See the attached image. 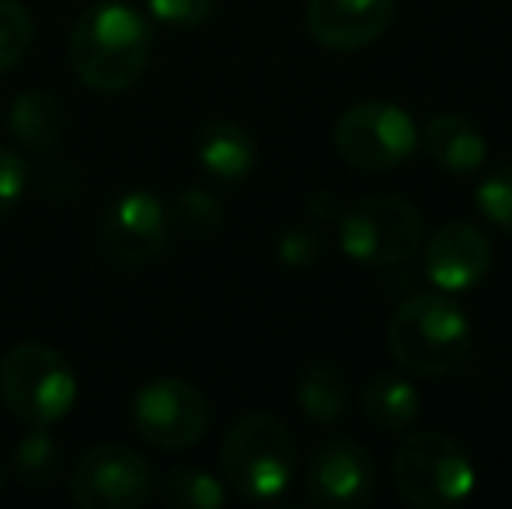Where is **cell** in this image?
Wrapping results in <instances>:
<instances>
[{"label":"cell","mask_w":512,"mask_h":509,"mask_svg":"<svg viewBox=\"0 0 512 509\" xmlns=\"http://www.w3.org/2000/svg\"><path fill=\"white\" fill-rule=\"evenodd\" d=\"M366 422L384 433H405L418 419V391L401 374H373L359 394Z\"/></svg>","instance_id":"17"},{"label":"cell","mask_w":512,"mask_h":509,"mask_svg":"<svg viewBox=\"0 0 512 509\" xmlns=\"http://www.w3.org/2000/svg\"><path fill=\"white\" fill-rule=\"evenodd\" d=\"M171 241V213L161 196L147 189L122 192L98 220V248L112 265L140 269L154 262Z\"/></svg>","instance_id":"9"},{"label":"cell","mask_w":512,"mask_h":509,"mask_svg":"<svg viewBox=\"0 0 512 509\" xmlns=\"http://www.w3.org/2000/svg\"><path fill=\"white\" fill-rule=\"evenodd\" d=\"M171 231L182 234H213L223 224V206L209 189H185L168 206Z\"/></svg>","instance_id":"21"},{"label":"cell","mask_w":512,"mask_h":509,"mask_svg":"<svg viewBox=\"0 0 512 509\" xmlns=\"http://www.w3.org/2000/svg\"><path fill=\"white\" fill-rule=\"evenodd\" d=\"M391 482L401 503L415 509H446L471 496L478 485V468L464 443L439 429H418L394 450Z\"/></svg>","instance_id":"4"},{"label":"cell","mask_w":512,"mask_h":509,"mask_svg":"<svg viewBox=\"0 0 512 509\" xmlns=\"http://www.w3.org/2000/svg\"><path fill=\"white\" fill-rule=\"evenodd\" d=\"M223 482L244 503H272L297 475V440L276 415H241L223 436Z\"/></svg>","instance_id":"3"},{"label":"cell","mask_w":512,"mask_h":509,"mask_svg":"<svg viewBox=\"0 0 512 509\" xmlns=\"http://www.w3.org/2000/svg\"><path fill=\"white\" fill-rule=\"evenodd\" d=\"M394 0H307V32L335 53H356L394 21Z\"/></svg>","instance_id":"13"},{"label":"cell","mask_w":512,"mask_h":509,"mask_svg":"<svg viewBox=\"0 0 512 509\" xmlns=\"http://www.w3.org/2000/svg\"><path fill=\"white\" fill-rule=\"evenodd\" d=\"M307 213L317 220V224H335V220L342 217V206H338L335 192H310Z\"/></svg>","instance_id":"28"},{"label":"cell","mask_w":512,"mask_h":509,"mask_svg":"<svg viewBox=\"0 0 512 509\" xmlns=\"http://www.w3.org/2000/svg\"><path fill=\"white\" fill-rule=\"evenodd\" d=\"M0 489H4V468H0Z\"/></svg>","instance_id":"29"},{"label":"cell","mask_w":512,"mask_h":509,"mask_svg":"<svg viewBox=\"0 0 512 509\" xmlns=\"http://www.w3.org/2000/svg\"><path fill=\"white\" fill-rule=\"evenodd\" d=\"M28 185H32V171H28L25 154H18L11 147H0V220L18 210Z\"/></svg>","instance_id":"25"},{"label":"cell","mask_w":512,"mask_h":509,"mask_svg":"<svg viewBox=\"0 0 512 509\" xmlns=\"http://www.w3.org/2000/svg\"><path fill=\"white\" fill-rule=\"evenodd\" d=\"M35 39V21L21 0H0V74L14 70L28 56Z\"/></svg>","instance_id":"22"},{"label":"cell","mask_w":512,"mask_h":509,"mask_svg":"<svg viewBox=\"0 0 512 509\" xmlns=\"http://www.w3.org/2000/svg\"><path fill=\"white\" fill-rule=\"evenodd\" d=\"M425 245V276L443 293L474 290L492 269V241L474 224H443L436 227Z\"/></svg>","instance_id":"12"},{"label":"cell","mask_w":512,"mask_h":509,"mask_svg":"<svg viewBox=\"0 0 512 509\" xmlns=\"http://www.w3.org/2000/svg\"><path fill=\"white\" fill-rule=\"evenodd\" d=\"M418 147H425L429 161L443 168L446 175H478L488 161V143L478 123L460 112H439L418 133Z\"/></svg>","instance_id":"14"},{"label":"cell","mask_w":512,"mask_h":509,"mask_svg":"<svg viewBox=\"0 0 512 509\" xmlns=\"http://www.w3.org/2000/svg\"><path fill=\"white\" fill-rule=\"evenodd\" d=\"M335 147L345 164L366 175L394 171L418 150V129L394 102H356L338 116Z\"/></svg>","instance_id":"7"},{"label":"cell","mask_w":512,"mask_h":509,"mask_svg":"<svg viewBox=\"0 0 512 509\" xmlns=\"http://www.w3.org/2000/svg\"><path fill=\"white\" fill-rule=\"evenodd\" d=\"M161 499L171 509H216L227 503V489L203 468H175L161 482Z\"/></svg>","instance_id":"20"},{"label":"cell","mask_w":512,"mask_h":509,"mask_svg":"<svg viewBox=\"0 0 512 509\" xmlns=\"http://www.w3.org/2000/svg\"><path fill=\"white\" fill-rule=\"evenodd\" d=\"M77 374L56 349L18 342L0 360V401L25 426H56L77 405Z\"/></svg>","instance_id":"5"},{"label":"cell","mask_w":512,"mask_h":509,"mask_svg":"<svg viewBox=\"0 0 512 509\" xmlns=\"http://www.w3.org/2000/svg\"><path fill=\"white\" fill-rule=\"evenodd\" d=\"M133 429L157 450H189L209 429V401L199 387L178 377H154L136 387L129 405Z\"/></svg>","instance_id":"8"},{"label":"cell","mask_w":512,"mask_h":509,"mask_svg":"<svg viewBox=\"0 0 512 509\" xmlns=\"http://www.w3.org/2000/svg\"><path fill=\"white\" fill-rule=\"evenodd\" d=\"M70 496L81 509H136L154 496V471L133 447L98 443L77 461Z\"/></svg>","instance_id":"10"},{"label":"cell","mask_w":512,"mask_h":509,"mask_svg":"<svg viewBox=\"0 0 512 509\" xmlns=\"http://www.w3.org/2000/svg\"><path fill=\"white\" fill-rule=\"evenodd\" d=\"M35 185H39V192L49 199V203H70V199L77 196V175L74 168H56V164H49V168H42L39 175H35Z\"/></svg>","instance_id":"27"},{"label":"cell","mask_w":512,"mask_h":509,"mask_svg":"<svg viewBox=\"0 0 512 509\" xmlns=\"http://www.w3.org/2000/svg\"><path fill=\"white\" fill-rule=\"evenodd\" d=\"M196 161L220 182H244L258 164V143L241 123L213 119L196 136Z\"/></svg>","instance_id":"15"},{"label":"cell","mask_w":512,"mask_h":509,"mask_svg":"<svg viewBox=\"0 0 512 509\" xmlns=\"http://www.w3.org/2000/svg\"><path fill=\"white\" fill-rule=\"evenodd\" d=\"M216 0H147L154 21L168 28H199L213 14Z\"/></svg>","instance_id":"26"},{"label":"cell","mask_w":512,"mask_h":509,"mask_svg":"<svg viewBox=\"0 0 512 509\" xmlns=\"http://www.w3.org/2000/svg\"><path fill=\"white\" fill-rule=\"evenodd\" d=\"M387 342L398 367L411 377H443L464 363L471 349V321L446 293H415L394 311Z\"/></svg>","instance_id":"2"},{"label":"cell","mask_w":512,"mask_h":509,"mask_svg":"<svg viewBox=\"0 0 512 509\" xmlns=\"http://www.w3.org/2000/svg\"><path fill=\"white\" fill-rule=\"evenodd\" d=\"M377 489V464L359 440L335 436L310 454L307 496L317 509H359Z\"/></svg>","instance_id":"11"},{"label":"cell","mask_w":512,"mask_h":509,"mask_svg":"<svg viewBox=\"0 0 512 509\" xmlns=\"http://www.w3.org/2000/svg\"><path fill=\"white\" fill-rule=\"evenodd\" d=\"M11 133L32 154H53L67 136V105L53 91H21L11 102Z\"/></svg>","instance_id":"16"},{"label":"cell","mask_w":512,"mask_h":509,"mask_svg":"<svg viewBox=\"0 0 512 509\" xmlns=\"http://www.w3.org/2000/svg\"><path fill=\"white\" fill-rule=\"evenodd\" d=\"M63 468V450L53 440V433L42 426H28V433L21 436L18 450H14V471L25 485L32 489H46L56 482Z\"/></svg>","instance_id":"19"},{"label":"cell","mask_w":512,"mask_h":509,"mask_svg":"<svg viewBox=\"0 0 512 509\" xmlns=\"http://www.w3.org/2000/svg\"><path fill=\"white\" fill-rule=\"evenodd\" d=\"M297 405L317 426H335L349 412V384L335 363H310L297 381Z\"/></svg>","instance_id":"18"},{"label":"cell","mask_w":512,"mask_h":509,"mask_svg":"<svg viewBox=\"0 0 512 509\" xmlns=\"http://www.w3.org/2000/svg\"><path fill=\"white\" fill-rule=\"evenodd\" d=\"M324 255V238L310 224H290L276 238V258L286 269H310Z\"/></svg>","instance_id":"24"},{"label":"cell","mask_w":512,"mask_h":509,"mask_svg":"<svg viewBox=\"0 0 512 509\" xmlns=\"http://www.w3.org/2000/svg\"><path fill=\"white\" fill-rule=\"evenodd\" d=\"M338 241H342V252L359 265H373V269L401 265L422 248L425 220L411 199L373 192L342 210Z\"/></svg>","instance_id":"6"},{"label":"cell","mask_w":512,"mask_h":509,"mask_svg":"<svg viewBox=\"0 0 512 509\" xmlns=\"http://www.w3.org/2000/svg\"><path fill=\"white\" fill-rule=\"evenodd\" d=\"M474 203H478L481 217L492 227L512 234V161L492 168L481 178L478 192H474Z\"/></svg>","instance_id":"23"},{"label":"cell","mask_w":512,"mask_h":509,"mask_svg":"<svg viewBox=\"0 0 512 509\" xmlns=\"http://www.w3.org/2000/svg\"><path fill=\"white\" fill-rule=\"evenodd\" d=\"M150 49V21L126 0H105L95 4L70 28V67L88 88L102 95L129 91L147 74Z\"/></svg>","instance_id":"1"}]
</instances>
